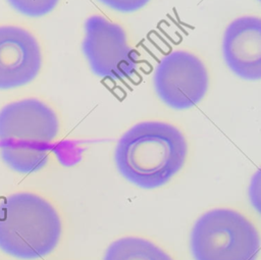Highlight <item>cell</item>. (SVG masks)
<instances>
[{"label":"cell","instance_id":"9c48e42d","mask_svg":"<svg viewBox=\"0 0 261 260\" xmlns=\"http://www.w3.org/2000/svg\"><path fill=\"white\" fill-rule=\"evenodd\" d=\"M103 260H172L153 243L136 237H126L113 242Z\"/></svg>","mask_w":261,"mask_h":260},{"label":"cell","instance_id":"ba28073f","mask_svg":"<svg viewBox=\"0 0 261 260\" xmlns=\"http://www.w3.org/2000/svg\"><path fill=\"white\" fill-rule=\"evenodd\" d=\"M222 52L227 66L240 77H261V19L241 16L231 21L223 35Z\"/></svg>","mask_w":261,"mask_h":260},{"label":"cell","instance_id":"52a82bcc","mask_svg":"<svg viewBox=\"0 0 261 260\" xmlns=\"http://www.w3.org/2000/svg\"><path fill=\"white\" fill-rule=\"evenodd\" d=\"M41 64L40 46L31 33L14 25L0 27V90L32 82Z\"/></svg>","mask_w":261,"mask_h":260},{"label":"cell","instance_id":"8992f818","mask_svg":"<svg viewBox=\"0 0 261 260\" xmlns=\"http://www.w3.org/2000/svg\"><path fill=\"white\" fill-rule=\"evenodd\" d=\"M154 88L169 107L187 109L198 104L208 90L204 63L194 54L176 50L161 58L154 72Z\"/></svg>","mask_w":261,"mask_h":260},{"label":"cell","instance_id":"30bf717a","mask_svg":"<svg viewBox=\"0 0 261 260\" xmlns=\"http://www.w3.org/2000/svg\"><path fill=\"white\" fill-rule=\"evenodd\" d=\"M9 4L18 12L38 17L52 11L59 0H7Z\"/></svg>","mask_w":261,"mask_h":260},{"label":"cell","instance_id":"277c9868","mask_svg":"<svg viewBox=\"0 0 261 260\" xmlns=\"http://www.w3.org/2000/svg\"><path fill=\"white\" fill-rule=\"evenodd\" d=\"M260 248L255 226L230 209L203 214L191 232L195 260H256Z\"/></svg>","mask_w":261,"mask_h":260},{"label":"cell","instance_id":"7a4b0ae2","mask_svg":"<svg viewBox=\"0 0 261 260\" xmlns=\"http://www.w3.org/2000/svg\"><path fill=\"white\" fill-rule=\"evenodd\" d=\"M55 112L38 99L12 102L0 110V155L13 170L35 172L48 161L58 133Z\"/></svg>","mask_w":261,"mask_h":260},{"label":"cell","instance_id":"6da1fadb","mask_svg":"<svg viewBox=\"0 0 261 260\" xmlns=\"http://www.w3.org/2000/svg\"><path fill=\"white\" fill-rule=\"evenodd\" d=\"M187 152L186 139L178 128L162 121H143L119 139L114 160L127 180L144 189H154L179 171Z\"/></svg>","mask_w":261,"mask_h":260},{"label":"cell","instance_id":"5b68a950","mask_svg":"<svg viewBox=\"0 0 261 260\" xmlns=\"http://www.w3.org/2000/svg\"><path fill=\"white\" fill-rule=\"evenodd\" d=\"M83 52L92 71L111 80H123L137 69L138 52L128 46L124 30L101 15L85 22Z\"/></svg>","mask_w":261,"mask_h":260},{"label":"cell","instance_id":"8fae6325","mask_svg":"<svg viewBox=\"0 0 261 260\" xmlns=\"http://www.w3.org/2000/svg\"><path fill=\"white\" fill-rule=\"evenodd\" d=\"M111 9L121 12H132L144 7L150 0H99Z\"/></svg>","mask_w":261,"mask_h":260},{"label":"cell","instance_id":"3957f363","mask_svg":"<svg viewBox=\"0 0 261 260\" xmlns=\"http://www.w3.org/2000/svg\"><path fill=\"white\" fill-rule=\"evenodd\" d=\"M61 235L53 206L32 193H16L0 200V249L19 259L51 253Z\"/></svg>","mask_w":261,"mask_h":260}]
</instances>
